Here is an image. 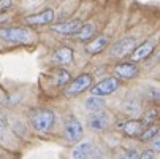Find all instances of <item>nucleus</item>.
<instances>
[{
    "label": "nucleus",
    "instance_id": "obj_6",
    "mask_svg": "<svg viewBox=\"0 0 160 159\" xmlns=\"http://www.w3.org/2000/svg\"><path fill=\"white\" fill-rule=\"evenodd\" d=\"M118 87H119V80L109 77V78H105V80L98 81L92 89H90V93H92V96H100V97H103V96L112 94L114 91H118Z\"/></svg>",
    "mask_w": 160,
    "mask_h": 159
},
{
    "label": "nucleus",
    "instance_id": "obj_21",
    "mask_svg": "<svg viewBox=\"0 0 160 159\" xmlns=\"http://www.w3.org/2000/svg\"><path fill=\"white\" fill-rule=\"evenodd\" d=\"M70 78H72L70 73H68L67 70H63V69H60L57 72V77H56V84L57 86H65L68 81H70Z\"/></svg>",
    "mask_w": 160,
    "mask_h": 159
},
{
    "label": "nucleus",
    "instance_id": "obj_25",
    "mask_svg": "<svg viewBox=\"0 0 160 159\" xmlns=\"http://www.w3.org/2000/svg\"><path fill=\"white\" fill-rule=\"evenodd\" d=\"M138 159H154V153L152 151H144L138 156Z\"/></svg>",
    "mask_w": 160,
    "mask_h": 159
},
{
    "label": "nucleus",
    "instance_id": "obj_16",
    "mask_svg": "<svg viewBox=\"0 0 160 159\" xmlns=\"http://www.w3.org/2000/svg\"><path fill=\"white\" fill-rule=\"evenodd\" d=\"M105 100L100 97V96H92V97H89L87 100H86V108L89 110V111H102V110H105Z\"/></svg>",
    "mask_w": 160,
    "mask_h": 159
},
{
    "label": "nucleus",
    "instance_id": "obj_17",
    "mask_svg": "<svg viewBox=\"0 0 160 159\" xmlns=\"http://www.w3.org/2000/svg\"><path fill=\"white\" fill-rule=\"evenodd\" d=\"M94 34H95V26H94V24H82L81 29H79L75 35L78 37V40L87 41V40H90V38L94 37Z\"/></svg>",
    "mask_w": 160,
    "mask_h": 159
},
{
    "label": "nucleus",
    "instance_id": "obj_27",
    "mask_svg": "<svg viewBox=\"0 0 160 159\" xmlns=\"http://www.w3.org/2000/svg\"><path fill=\"white\" fill-rule=\"evenodd\" d=\"M152 142H154V151H158L160 150V143H158V139H157V135L152 139Z\"/></svg>",
    "mask_w": 160,
    "mask_h": 159
},
{
    "label": "nucleus",
    "instance_id": "obj_9",
    "mask_svg": "<svg viewBox=\"0 0 160 159\" xmlns=\"http://www.w3.org/2000/svg\"><path fill=\"white\" fill-rule=\"evenodd\" d=\"M52 21H54V11L51 8H46L40 13H35L26 18V22L30 26H46V24H51Z\"/></svg>",
    "mask_w": 160,
    "mask_h": 159
},
{
    "label": "nucleus",
    "instance_id": "obj_10",
    "mask_svg": "<svg viewBox=\"0 0 160 159\" xmlns=\"http://www.w3.org/2000/svg\"><path fill=\"white\" fill-rule=\"evenodd\" d=\"M118 127L128 137H140V134L144 130V124L141 123V119H128L124 123H119Z\"/></svg>",
    "mask_w": 160,
    "mask_h": 159
},
{
    "label": "nucleus",
    "instance_id": "obj_20",
    "mask_svg": "<svg viewBox=\"0 0 160 159\" xmlns=\"http://www.w3.org/2000/svg\"><path fill=\"white\" fill-rule=\"evenodd\" d=\"M155 135H158V126H149L148 129H144L141 134H140V139H141V142H149V140H152Z\"/></svg>",
    "mask_w": 160,
    "mask_h": 159
},
{
    "label": "nucleus",
    "instance_id": "obj_2",
    "mask_svg": "<svg viewBox=\"0 0 160 159\" xmlns=\"http://www.w3.org/2000/svg\"><path fill=\"white\" fill-rule=\"evenodd\" d=\"M32 126L38 132H49L56 124V115L49 108H37L32 111L30 116Z\"/></svg>",
    "mask_w": 160,
    "mask_h": 159
},
{
    "label": "nucleus",
    "instance_id": "obj_5",
    "mask_svg": "<svg viewBox=\"0 0 160 159\" xmlns=\"http://www.w3.org/2000/svg\"><path fill=\"white\" fill-rule=\"evenodd\" d=\"M87 124H89V129H92L94 132H105L111 124V116L108 115V113H105L103 110L102 111H94L92 115H90Z\"/></svg>",
    "mask_w": 160,
    "mask_h": 159
},
{
    "label": "nucleus",
    "instance_id": "obj_13",
    "mask_svg": "<svg viewBox=\"0 0 160 159\" xmlns=\"http://www.w3.org/2000/svg\"><path fill=\"white\" fill-rule=\"evenodd\" d=\"M155 50V41L152 40H148L144 43H141L140 46H135V50L132 51V59L136 62V61H143L146 57H149Z\"/></svg>",
    "mask_w": 160,
    "mask_h": 159
},
{
    "label": "nucleus",
    "instance_id": "obj_23",
    "mask_svg": "<svg viewBox=\"0 0 160 159\" xmlns=\"http://www.w3.org/2000/svg\"><path fill=\"white\" fill-rule=\"evenodd\" d=\"M13 130H14V134L16 135H26V127H24V124H21V123H16L14 126H13Z\"/></svg>",
    "mask_w": 160,
    "mask_h": 159
},
{
    "label": "nucleus",
    "instance_id": "obj_14",
    "mask_svg": "<svg viewBox=\"0 0 160 159\" xmlns=\"http://www.w3.org/2000/svg\"><path fill=\"white\" fill-rule=\"evenodd\" d=\"M52 61H54V62H59V64H62V65H68V64L73 62V51H72L70 48H67V46L59 48V50L54 53Z\"/></svg>",
    "mask_w": 160,
    "mask_h": 159
},
{
    "label": "nucleus",
    "instance_id": "obj_12",
    "mask_svg": "<svg viewBox=\"0 0 160 159\" xmlns=\"http://www.w3.org/2000/svg\"><path fill=\"white\" fill-rule=\"evenodd\" d=\"M114 73H116L118 78H122V80H133L138 75V65L133 64V62L119 64V65H116V69H114Z\"/></svg>",
    "mask_w": 160,
    "mask_h": 159
},
{
    "label": "nucleus",
    "instance_id": "obj_8",
    "mask_svg": "<svg viewBox=\"0 0 160 159\" xmlns=\"http://www.w3.org/2000/svg\"><path fill=\"white\" fill-rule=\"evenodd\" d=\"M63 132H65V137H67L68 142L76 143V142H79L81 137H82V124H81L76 118H68L67 123H65Z\"/></svg>",
    "mask_w": 160,
    "mask_h": 159
},
{
    "label": "nucleus",
    "instance_id": "obj_26",
    "mask_svg": "<svg viewBox=\"0 0 160 159\" xmlns=\"http://www.w3.org/2000/svg\"><path fill=\"white\" fill-rule=\"evenodd\" d=\"M7 126H8V124H7L5 118H3V116H0V132H3V130L7 129Z\"/></svg>",
    "mask_w": 160,
    "mask_h": 159
},
{
    "label": "nucleus",
    "instance_id": "obj_4",
    "mask_svg": "<svg viewBox=\"0 0 160 159\" xmlns=\"http://www.w3.org/2000/svg\"><path fill=\"white\" fill-rule=\"evenodd\" d=\"M90 84H92V77H90L89 73H82L78 78H75L73 81L67 83L63 94L67 97H76V96L82 94L84 91H87L90 87Z\"/></svg>",
    "mask_w": 160,
    "mask_h": 159
},
{
    "label": "nucleus",
    "instance_id": "obj_3",
    "mask_svg": "<svg viewBox=\"0 0 160 159\" xmlns=\"http://www.w3.org/2000/svg\"><path fill=\"white\" fill-rule=\"evenodd\" d=\"M73 159H103V151L92 142H81L72 151Z\"/></svg>",
    "mask_w": 160,
    "mask_h": 159
},
{
    "label": "nucleus",
    "instance_id": "obj_7",
    "mask_svg": "<svg viewBox=\"0 0 160 159\" xmlns=\"http://www.w3.org/2000/svg\"><path fill=\"white\" fill-rule=\"evenodd\" d=\"M135 46H136V38L135 37H127V38L119 40L116 45H114V46L111 48V54L114 57H125V56L132 54Z\"/></svg>",
    "mask_w": 160,
    "mask_h": 159
},
{
    "label": "nucleus",
    "instance_id": "obj_18",
    "mask_svg": "<svg viewBox=\"0 0 160 159\" xmlns=\"http://www.w3.org/2000/svg\"><path fill=\"white\" fill-rule=\"evenodd\" d=\"M122 110L127 113V115H130V116H136V115L140 113L141 107H140V102H138V100H135V99H128V100H125V102H124Z\"/></svg>",
    "mask_w": 160,
    "mask_h": 159
},
{
    "label": "nucleus",
    "instance_id": "obj_1",
    "mask_svg": "<svg viewBox=\"0 0 160 159\" xmlns=\"http://www.w3.org/2000/svg\"><path fill=\"white\" fill-rule=\"evenodd\" d=\"M0 40L11 45H27L33 40V35L27 27H2Z\"/></svg>",
    "mask_w": 160,
    "mask_h": 159
},
{
    "label": "nucleus",
    "instance_id": "obj_11",
    "mask_svg": "<svg viewBox=\"0 0 160 159\" xmlns=\"http://www.w3.org/2000/svg\"><path fill=\"white\" fill-rule=\"evenodd\" d=\"M82 26V22L79 19H73V21H67V22H60V24H54L51 29L60 35H75Z\"/></svg>",
    "mask_w": 160,
    "mask_h": 159
},
{
    "label": "nucleus",
    "instance_id": "obj_24",
    "mask_svg": "<svg viewBox=\"0 0 160 159\" xmlns=\"http://www.w3.org/2000/svg\"><path fill=\"white\" fill-rule=\"evenodd\" d=\"M11 5H13V0H0V11L11 8Z\"/></svg>",
    "mask_w": 160,
    "mask_h": 159
},
{
    "label": "nucleus",
    "instance_id": "obj_15",
    "mask_svg": "<svg viewBox=\"0 0 160 159\" xmlns=\"http://www.w3.org/2000/svg\"><path fill=\"white\" fill-rule=\"evenodd\" d=\"M108 43H109V40L106 37H97L95 40H92L86 46V51L89 54H98V53H102L108 46Z\"/></svg>",
    "mask_w": 160,
    "mask_h": 159
},
{
    "label": "nucleus",
    "instance_id": "obj_19",
    "mask_svg": "<svg viewBox=\"0 0 160 159\" xmlns=\"http://www.w3.org/2000/svg\"><path fill=\"white\" fill-rule=\"evenodd\" d=\"M157 118H158V110L155 107H151V108H148L144 111V115L141 118V123L144 126H151V124H154L157 121Z\"/></svg>",
    "mask_w": 160,
    "mask_h": 159
},
{
    "label": "nucleus",
    "instance_id": "obj_22",
    "mask_svg": "<svg viewBox=\"0 0 160 159\" xmlns=\"http://www.w3.org/2000/svg\"><path fill=\"white\" fill-rule=\"evenodd\" d=\"M138 151L136 150H127V151H124V153H121L119 156H118V159H138Z\"/></svg>",
    "mask_w": 160,
    "mask_h": 159
}]
</instances>
